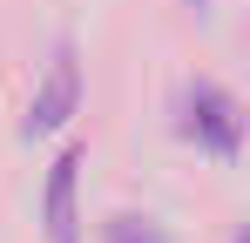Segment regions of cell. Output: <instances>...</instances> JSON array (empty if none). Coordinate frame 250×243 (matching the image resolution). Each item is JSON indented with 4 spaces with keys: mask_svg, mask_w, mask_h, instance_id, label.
<instances>
[{
    "mask_svg": "<svg viewBox=\"0 0 250 243\" xmlns=\"http://www.w3.org/2000/svg\"><path fill=\"white\" fill-rule=\"evenodd\" d=\"M75 169H82V156H75V149L47 169V202H41L47 243H82V216H75Z\"/></svg>",
    "mask_w": 250,
    "mask_h": 243,
    "instance_id": "obj_3",
    "label": "cell"
},
{
    "mask_svg": "<svg viewBox=\"0 0 250 243\" xmlns=\"http://www.w3.org/2000/svg\"><path fill=\"white\" fill-rule=\"evenodd\" d=\"M108 243H176V237L149 216H108Z\"/></svg>",
    "mask_w": 250,
    "mask_h": 243,
    "instance_id": "obj_4",
    "label": "cell"
},
{
    "mask_svg": "<svg viewBox=\"0 0 250 243\" xmlns=\"http://www.w3.org/2000/svg\"><path fill=\"white\" fill-rule=\"evenodd\" d=\"M183 135H196L209 156H237V142H244V108H237V95H223L216 81H196V88L183 95Z\"/></svg>",
    "mask_w": 250,
    "mask_h": 243,
    "instance_id": "obj_1",
    "label": "cell"
},
{
    "mask_svg": "<svg viewBox=\"0 0 250 243\" xmlns=\"http://www.w3.org/2000/svg\"><path fill=\"white\" fill-rule=\"evenodd\" d=\"M75 95H82V75H75V54L61 47V54H54V68H47V81H41V95H34V108H27V135L61 128V122L75 115Z\"/></svg>",
    "mask_w": 250,
    "mask_h": 243,
    "instance_id": "obj_2",
    "label": "cell"
}]
</instances>
